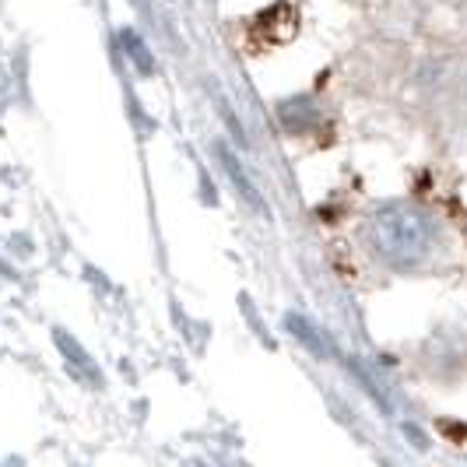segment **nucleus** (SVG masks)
I'll return each mask as SVG.
<instances>
[{
  "mask_svg": "<svg viewBox=\"0 0 467 467\" xmlns=\"http://www.w3.org/2000/svg\"><path fill=\"white\" fill-rule=\"evenodd\" d=\"M366 243L373 257L394 271H411L436 250V222L415 201H387L366 222Z\"/></svg>",
  "mask_w": 467,
  "mask_h": 467,
  "instance_id": "f257e3e1",
  "label": "nucleus"
},
{
  "mask_svg": "<svg viewBox=\"0 0 467 467\" xmlns=\"http://www.w3.org/2000/svg\"><path fill=\"white\" fill-rule=\"evenodd\" d=\"M218 159H222V169H225V176L233 180V187L243 193V201L250 204L254 211H260V214H271V208H267V201L260 197V190L254 187V180L246 176V169H243V162L235 159L233 151L225 148V144H218Z\"/></svg>",
  "mask_w": 467,
  "mask_h": 467,
  "instance_id": "f03ea898",
  "label": "nucleus"
},
{
  "mask_svg": "<svg viewBox=\"0 0 467 467\" xmlns=\"http://www.w3.org/2000/svg\"><path fill=\"white\" fill-rule=\"evenodd\" d=\"M278 117L285 123V130L288 134H309V130H317V106H313V99H306V95H296V99H285L278 102Z\"/></svg>",
  "mask_w": 467,
  "mask_h": 467,
  "instance_id": "7ed1b4c3",
  "label": "nucleus"
},
{
  "mask_svg": "<svg viewBox=\"0 0 467 467\" xmlns=\"http://www.w3.org/2000/svg\"><path fill=\"white\" fill-rule=\"evenodd\" d=\"M285 327H288V334H292L299 345H306V348L313 351L317 358H330V355H334L327 334L317 327L313 320H306L303 313H285Z\"/></svg>",
  "mask_w": 467,
  "mask_h": 467,
  "instance_id": "20e7f679",
  "label": "nucleus"
},
{
  "mask_svg": "<svg viewBox=\"0 0 467 467\" xmlns=\"http://www.w3.org/2000/svg\"><path fill=\"white\" fill-rule=\"evenodd\" d=\"M119 43L127 47V57H130V64H134L140 74H151V70H155V60H151V53L140 43V36L134 28H123V32H119Z\"/></svg>",
  "mask_w": 467,
  "mask_h": 467,
  "instance_id": "39448f33",
  "label": "nucleus"
}]
</instances>
